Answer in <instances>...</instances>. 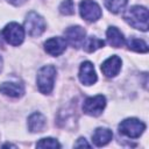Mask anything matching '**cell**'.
<instances>
[{"instance_id": "22", "label": "cell", "mask_w": 149, "mask_h": 149, "mask_svg": "<svg viewBox=\"0 0 149 149\" xmlns=\"http://www.w3.org/2000/svg\"><path fill=\"white\" fill-rule=\"evenodd\" d=\"M9 3H12V5H14V6H21V5H23L27 0H7Z\"/></svg>"}, {"instance_id": "15", "label": "cell", "mask_w": 149, "mask_h": 149, "mask_svg": "<svg viewBox=\"0 0 149 149\" xmlns=\"http://www.w3.org/2000/svg\"><path fill=\"white\" fill-rule=\"evenodd\" d=\"M106 37L108 44L113 48H120L126 43L123 34L116 27H109L106 31Z\"/></svg>"}, {"instance_id": "2", "label": "cell", "mask_w": 149, "mask_h": 149, "mask_svg": "<svg viewBox=\"0 0 149 149\" xmlns=\"http://www.w3.org/2000/svg\"><path fill=\"white\" fill-rule=\"evenodd\" d=\"M56 68L54 65H44L42 66L36 77V83L38 91L43 94H50L54 88V83L56 78Z\"/></svg>"}, {"instance_id": "4", "label": "cell", "mask_w": 149, "mask_h": 149, "mask_svg": "<svg viewBox=\"0 0 149 149\" xmlns=\"http://www.w3.org/2000/svg\"><path fill=\"white\" fill-rule=\"evenodd\" d=\"M44 19L36 12H29L24 19V30L33 37L41 36L45 30Z\"/></svg>"}, {"instance_id": "5", "label": "cell", "mask_w": 149, "mask_h": 149, "mask_svg": "<svg viewBox=\"0 0 149 149\" xmlns=\"http://www.w3.org/2000/svg\"><path fill=\"white\" fill-rule=\"evenodd\" d=\"M2 37L7 43L10 45L17 47L20 45L24 40V28H22L16 22H10L6 24V27L2 29Z\"/></svg>"}, {"instance_id": "11", "label": "cell", "mask_w": 149, "mask_h": 149, "mask_svg": "<svg viewBox=\"0 0 149 149\" xmlns=\"http://www.w3.org/2000/svg\"><path fill=\"white\" fill-rule=\"evenodd\" d=\"M121 64H122L121 58L116 55H113L101 64V71L106 77L113 78L116 74H119L121 70Z\"/></svg>"}, {"instance_id": "21", "label": "cell", "mask_w": 149, "mask_h": 149, "mask_svg": "<svg viewBox=\"0 0 149 149\" xmlns=\"http://www.w3.org/2000/svg\"><path fill=\"white\" fill-rule=\"evenodd\" d=\"M74 147H76V148H80V147H87V148H90L91 144H90L84 137H79V139L74 142Z\"/></svg>"}, {"instance_id": "9", "label": "cell", "mask_w": 149, "mask_h": 149, "mask_svg": "<svg viewBox=\"0 0 149 149\" xmlns=\"http://www.w3.org/2000/svg\"><path fill=\"white\" fill-rule=\"evenodd\" d=\"M66 41L63 37H51L44 42V50L50 56H59L66 49Z\"/></svg>"}, {"instance_id": "17", "label": "cell", "mask_w": 149, "mask_h": 149, "mask_svg": "<svg viewBox=\"0 0 149 149\" xmlns=\"http://www.w3.org/2000/svg\"><path fill=\"white\" fill-rule=\"evenodd\" d=\"M127 45L129 48V50H133L135 52H142L146 54L148 52V44L140 38H135V37H130L127 41Z\"/></svg>"}, {"instance_id": "24", "label": "cell", "mask_w": 149, "mask_h": 149, "mask_svg": "<svg viewBox=\"0 0 149 149\" xmlns=\"http://www.w3.org/2000/svg\"><path fill=\"white\" fill-rule=\"evenodd\" d=\"M2 63H3V62H2V57L0 56V71H1V69H2Z\"/></svg>"}, {"instance_id": "8", "label": "cell", "mask_w": 149, "mask_h": 149, "mask_svg": "<svg viewBox=\"0 0 149 149\" xmlns=\"http://www.w3.org/2000/svg\"><path fill=\"white\" fill-rule=\"evenodd\" d=\"M64 36L68 44L78 49L84 44V41L86 38V31L80 26H71L64 30Z\"/></svg>"}, {"instance_id": "18", "label": "cell", "mask_w": 149, "mask_h": 149, "mask_svg": "<svg viewBox=\"0 0 149 149\" xmlns=\"http://www.w3.org/2000/svg\"><path fill=\"white\" fill-rule=\"evenodd\" d=\"M127 2L128 0H105V6L109 12L116 14L123 10V8L127 6Z\"/></svg>"}, {"instance_id": "19", "label": "cell", "mask_w": 149, "mask_h": 149, "mask_svg": "<svg viewBox=\"0 0 149 149\" xmlns=\"http://www.w3.org/2000/svg\"><path fill=\"white\" fill-rule=\"evenodd\" d=\"M37 148H51V149H56V148H61V144L58 143L57 140L52 139V137H44L41 139L37 143H36Z\"/></svg>"}, {"instance_id": "12", "label": "cell", "mask_w": 149, "mask_h": 149, "mask_svg": "<svg viewBox=\"0 0 149 149\" xmlns=\"http://www.w3.org/2000/svg\"><path fill=\"white\" fill-rule=\"evenodd\" d=\"M0 92L10 98H21L24 94V86L21 83L5 81L0 84Z\"/></svg>"}, {"instance_id": "6", "label": "cell", "mask_w": 149, "mask_h": 149, "mask_svg": "<svg viewBox=\"0 0 149 149\" xmlns=\"http://www.w3.org/2000/svg\"><path fill=\"white\" fill-rule=\"evenodd\" d=\"M79 13L87 22H95L102 15L100 6L93 0H81L79 3Z\"/></svg>"}, {"instance_id": "10", "label": "cell", "mask_w": 149, "mask_h": 149, "mask_svg": "<svg viewBox=\"0 0 149 149\" xmlns=\"http://www.w3.org/2000/svg\"><path fill=\"white\" fill-rule=\"evenodd\" d=\"M79 80L86 85V86H90V85H93L95 84V81L98 80V77H97V73H95V70H94V66L91 62L86 61L84 63H81L80 68H79Z\"/></svg>"}, {"instance_id": "14", "label": "cell", "mask_w": 149, "mask_h": 149, "mask_svg": "<svg viewBox=\"0 0 149 149\" xmlns=\"http://www.w3.org/2000/svg\"><path fill=\"white\" fill-rule=\"evenodd\" d=\"M112 139H113L112 130L108 128H104V127L97 128L94 133L92 134V141L97 147H102L107 144Z\"/></svg>"}, {"instance_id": "1", "label": "cell", "mask_w": 149, "mask_h": 149, "mask_svg": "<svg viewBox=\"0 0 149 149\" xmlns=\"http://www.w3.org/2000/svg\"><path fill=\"white\" fill-rule=\"evenodd\" d=\"M125 21L135 29L147 31L148 30V9L143 6H132L123 14Z\"/></svg>"}, {"instance_id": "16", "label": "cell", "mask_w": 149, "mask_h": 149, "mask_svg": "<svg viewBox=\"0 0 149 149\" xmlns=\"http://www.w3.org/2000/svg\"><path fill=\"white\" fill-rule=\"evenodd\" d=\"M104 45H105V42L95 36H90V37L85 38L84 44H83L85 51H87V52H93V51L102 48Z\"/></svg>"}, {"instance_id": "20", "label": "cell", "mask_w": 149, "mask_h": 149, "mask_svg": "<svg viewBox=\"0 0 149 149\" xmlns=\"http://www.w3.org/2000/svg\"><path fill=\"white\" fill-rule=\"evenodd\" d=\"M59 12L63 15H73L74 14V3L72 0H64L59 5Z\"/></svg>"}, {"instance_id": "7", "label": "cell", "mask_w": 149, "mask_h": 149, "mask_svg": "<svg viewBox=\"0 0 149 149\" xmlns=\"http://www.w3.org/2000/svg\"><path fill=\"white\" fill-rule=\"evenodd\" d=\"M106 106V98L102 94L88 97L83 102V111L91 116H99Z\"/></svg>"}, {"instance_id": "13", "label": "cell", "mask_w": 149, "mask_h": 149, "mask_svg": "<svg viewBox=\"0 0 149 149\" xmlns=\"http://www.w3.org/2000/svg\"><path fill=\"white\" fill-rule=\"evenodd\" d=\"M45 125H47L45 116L38 112L30 114V116L28 118V129L31 133L43 132V129L45 128Z\"/></svg>"}, {"instance_id": "3", "label": "cell", "mask_w": 149, "mask_h": 149, "mask_svg": "<svg viewBox=\"0 0 149 149\" xmlns=\"http://www.w3.org/2000/svg\"><path fill=\"white\" fill-rule=\"evenodd\" d=\"M146 130V123L136 118H128L119 125V133L129 139L140 137Z\"/></svg>"}, {"instance_id": "23", "label": "cell", "mask_w": 149, "mask_h": 149, "mask_svg": "<svg viewBox=\"0 0 149 149\" xmlns=\"http://www.w3.org/2000/svg\"><path fill=\"white\" fill-rule=\"evenodd\" d=\"M2 147H3V148H5V147H14V148H16V146H13V144H10V143H7V144H3Z\"/></svg>"}]
</instances>
